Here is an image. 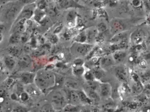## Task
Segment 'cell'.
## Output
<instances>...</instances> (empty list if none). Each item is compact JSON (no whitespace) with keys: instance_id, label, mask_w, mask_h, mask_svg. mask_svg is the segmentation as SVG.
Segmentation results:
<instances>
[{"instance_id":"obj_6","label":"cell","mask_w":150,"mask_h":112,"mask_svg":"<svg viewBox=\"0 0 150 112\" xmlns=\"http://www.w3.org/2000/svg\"><path fill=\"white\" fill-rule=\"evenodd\" d=\"M125 27L126 25H125L122 21L119 19H113L110 22V30L113 36L127 31L125 29Z\"/></svg>"},{"instance_id":"obj_41","label":"cell","mask_w":150,"mask_h":112,"mask_svg":"<svg viewBox=\"0 0 150 112\" xmlns=\"http://www.w3.org/2000/svg\"><path fill=\"white\" fill-rule=\"evenodd\" d=\"M8 1V0H1V3H2V2H6V1Z\"/></svg>"},{"instance_id":"obj_1","label":"cell","mask_w":150,"mask_h":112,"mask_svg":"<svg viewBox=\"0 0 150 112\" xmlns=\"http://www.w3.org/2000/svg\"><path fill=\"white\" fill-rule=\"evenodd\" d=\"M35 82L42 90L52 87L55 85V75L48 71H40L35 74Z\"/></svg>"},{"instance_id":"obj_11","label":"cell","mask_w":150,"mask_h":112,"mask_svg":"<svg viewBox=\"0 0 150 112\" xmlns=\"http://www.w3.org/2000/svg\"><path fill=\"white\" fill-rule=\"evenodd\" d=\"M34 7L35 6L34 4L27 5L26 7H24L16 20L21 19H25L27 20H29L34 14Z\"/></svg>"},{"instance_id":"obj_5","label":"cell","mask_w":150,"mask_h":112,"mask_svg":"<svg viewBox=\"0 0 150 112\" xmlns=\"http://www.w3.org/2000/svg\"><path fill=\"white\" fill-rule=\"evenodd\" d=\"M22 9L19 4H11L6 9L5 16L6 20H12L17 19Z\"/></svg>"},{"instance_id":"obj_36","label":"cell","mask_w":150,"mask_h":112,"mask_svg":"<svg viewBox=\"0 0 150 112\" xmlns=\"http://www.w3.org/2000/svg\"><path fill=\"white\" fill-rule=\"evenodd\" d=\"M27 110L26 108H24L22 107H17V108H16L14 110L13 112H27Z\"/></svg>"},{"instance_id":"obj_44","label":"cell","mask_w":150,"mask_h":112,"mask_svg":"<svg viewBox=\"0 0 150 112\" xmlns=\"http://www.w3.org/2000/svg\"><path fill=\"white\" fill-rule=\"evenodd\" d=\"M60 112V111H58V112Z\"/></svg>"},{"instance_id":"obj_21","label":"cell","mask_w":150,"mask_h":112,"mask_svg":"<svg viewBox=\"0 0 150 112\" xmlns=\"http://www.w3.org/2000/svg\"><path fill=\"white\" fill-rule=\"evenodd\" d=\"M65 84L68 88H72L74 90L79 89L80 86L79 82L73 79H67L65 80Z\"/></svg>"},{"instance_id":"obj_22","label":"cell","mask_w":150,"mask_h":112,"mask_svg":"<svg viewBox=\"0 0 150 112\" xmlns=\"http://www.w3.org/2000/svg\"><path fill=\"white\" fill-rule=\"evenodd\" d=\"M21 41V35L13 33L9 39V42L10 44L15 45L19 43Z\"/></svg>"},{"instance_id":"obj_32","label":"cell","mask_w":150,"mask_h":112,"mask_svg":"<svg viewBox=\"0 0 150 112\" xmlns=\"http://www.w3.org/2000/svg\"><path fill=\"white\" fill-rule=\"evenodd\" d=\"M37 0H18L19 3L21 4L29 5L34 4V2H35Z\"/></svg>"},{"instance_id":"obj_23","label":"cell","mask_w":150,"mask_h":112,"mask_svg":"<svg viewBox=\"0 0 150 112\" xmlns=\"http://www.w3.org/2000/svg\"><path fill=\"white\" fill-rule=\"evenodd\" d=\"M88 95L91 100L94 101H99L100 99V96L98 92L94 91H86Z\"/></svg>"},{"instance_id":"obj_37","label":"cell","mask_w":150,"mask_h":112,"mask_svg":"<svg viewBox=\"0 0 150 112\" xmlns=\"http://www.w3.org/2000/svg\"><path fill=\"white\" fill-rule=\"evenodd\" d=\"M140 111L141 112H150V106L147 105L142 107V109Z\"/></svg>"},{"instance_id":"obj_4","label":"cell","mask_w":150,"mask_h":112,"mask_svg":"<svg viewBox=\"0 0 150 112\" xmlns=\"http://www.w3.org/2000/svg\"><path fill=\"white\" fill-rule=\"evenodd\" d=\"M50 101L52 106L56 109H61L65 106V98L59 91H56L52 94Z\"/></svg>"},{"instance_id":"obj_28","label":"cell","mask_w":150,"mask_h":112,"mask_svg":"<svg viewBox=\"0 0 150 112\" xmlns=\"http://www.w3.org/2000/svg\"><path fill=\"white\" fill-rule=\"evenodd\" d=\"M78 92L81 101H83V102H89V101L91 100V99L87 97L86 94L84 92L80 91Z\"/></svg>"},{"instance_id":"obj_20","label":"cell","mask_w":150,"mask_h":112,"mask_svg":"<svg viewBox=\"0 0 150 112\" xmlns=\"http://www.w3.org/2000/svg\"><path fill=\"white\" fill-rule=\"evenodd\" d=\"M13 58L10 56H6L4 58V63L6 67L10 70H13L16 64L15 60Z\"/></svg>"},{"instance_id":"obj_39","label":"cell","mask_w":150,"mask_h":112,"mask_svg":"<svg viewBox=\"0 0 150 112\" xmlns=\"http://www.w3.org/2000/svg\"><path fill=\"white\" fill-rule=\"evenodd\" d=\"M6 27L5 25L3 24H1V26H0V32H1V34H3V32H4L6 30Z\"/></svg>"},{"instance_id":"obj_17","label":"cell","mask_w":150,"mask_h":112,"mask_svg":"<svg viewBox=\"0 0 150 112\" xmlns=\"http://www.w3.org/2000/svg\"><path fill=\"white\" fill-rule=\"evenodd\" d=\"M76 12L74 11H71L67 13L66 17V20L68 26L71 27H72L75 25V20H76Z\"/></svg>"},{"instance_id":"obj_27","label":"cell","mask_w":150,"mask_h":112,"mask_svg":"<svg viewBox=\"0 0 150 112\" xmlns=\"http://www.w3.org/2000/svg\"><path fill=\"white\" fill-rule=\"evenodd\" d=\"M64 81H65L64 78L61 75H58L56 76L55 75V85L57 87L61 86L62 85L63 83H64Z\"/></svg>"},{"instance_id":"obj_35","label":"cell","mask_w":150,"mask_h":112,"mask_svg":"<svg viewBox=\"0 0 150 112\" xmlns=\"http://www.w3.org/2000/svg\"><path fill=\"white\" fill-rule=\"evenodd\" d=\"M45 51L43 50L42 49L38 50L34 52V55L35 56H42L43 54H44Z\"/></svg>"},{"instance_id":"obj_29","label":"cell","mask_w":150,"mask_h":112,"mask_svg":"<svg viewBox=\"0 0 150 112\" xmlns=\"http://www.w3.org/2000/svg\"><path fill=\"white\" fill-rule=\"evenodd\" d=\"M107 29L106 25L104 23H100L98 24L97 30L99 33H103Z\"/></svg>"},{"instance_id":"obj_40","label":"cell","mask_w":150,"mask_h":112,"mask_svg":"<svg viewBox=\"0 0 150 112\" xmlns=\"http://www.w3.org/2000/svg\"><path fill=\"white\" fill-rule=\"evenodd\" d=\"M57 40L58 39L57 38V37L56 36L54 35L51 39V42L52 43H56Z\"/></svg>"},{"instance_id":"obj_25","label":"cell","mask_w":150,"mask_h":112,"mask_svg":"<svg viewBox=\"0 0 150 112\" xmlns=\"http://www.w3.org/2000/svg\"><path fill=\"white\" fill-rule=\"evenodd\" d=\"M84 68L81 66H76L74 69V73L76 76H81L84 73Z\"/></svg>"},{"instance_id":"obj_12","label":"cell","mask_w":150,"mask_h":112,"mask_svg":"<svg viewBox=\"0 0 150 112\" xmlns=\"http://www.w3.org/2000/svg\"><path fill=\"white\" fill-rule=\"evenodd\" d=\"M128 39H129V36H128L127 31H125L113 36V37L110 39V42L113 44L125 45Z\"/></svg>"},{"instance_id":"obj_42","label":"cell","mask_w":150,"mask_h":112,"mask_svg":"<svg viewBox=\"0 0 150 112\" xmlns=\"http://www.w3.org/2000/svg\"><path fill=\"white\" fill-rule=\"evenodd\" d=\"M148 49H149V50L150 51V44L148 45Z\"/></svg>"},{"instance_id":"obj_24","label":"cell","mask_w":150,"mask_h":112,"mask_svg":"<svg viewBox=\"0 0 150 112\" xmlns=\"http://www.w3.org/2000/svg\"><path fill=\"white\" fill-rule=\"evenodd\" d=\"M94 77L97 80H100L102 78L103 75H104V70L100 68V69L96 68L93 70L92 72Z\"/></svg>"},{"instance_id":"obj_34","label":"cell","mask_w":150,"mask_h":112,"mask_svg":"<svg viewBox=\"0 0 150 112\" xmlns=\"http://www.w3.org/2000/svg\"><path fill=\"white\" fill-rule=\"evenodd\" d=\"M21 99L23 101H26L28 100L29 95L27 93L22 92L21 94Z\"/></svg>"},{"instance_id":"obj_19","label":"cell","mask_w":150,"mask_h":112,"mask_svg":"<svg viewBox=\"0 0 150 112\" xmlns=\"http://www.w3.org/2000/svg\"><path fill=\"white\" fill-rule=\"evenodd\" d=\"M8 52L11 56L18 57L21 55L23 49L19 46H13L8 49Z\"/></svg>"},{"instance_id":"obj_18","label":"cell","mask_w":150,"mask_h":112,"mask_svg":"<svg viewBox=\"0 0 150 112\" xmlns=\"http://www.w3.org/2000/svg\"><path fill=\"white\" fill-rule=\"evenodd\" d=\"M69 99L71 104L74 105L78 104L81 101L78 92L74 90L70 91L69 94Z\"/></svg>"},{"instance_id":"obj_14","label":"cell","mask_w":150,"mask_h":112,"mask_svg":"<svg viewBox=\"0 0 150 112\" xmlns=\"http://www.w3.org/2000/svg\"><path fill=\"white\" fill-rule=\"evenodd\" d=\"M26 21L27 20L25 19L16 20V25L13 28V33L21 35L23 34L26 29Z\"/></svg>"},{"instance_id":"obj_2","label":"cell","mask_w":150,"mask_h":112,"mask_svg":"<svg viewBox=\"0 0 150 112\" xmlns=\"http://www.w3.org/2000/svg\"><path fill=\"white\" fill-rule=\"evenodd\" d=\"M112 69L113 73L117 80L123 83L128 82L129 73L126 66L124 64L116 65Z\"/></svg>"},{"instance_id":"obj_3","label":"cell","mask_w":150,"mask_h":112,"mask_svg":"<svg viewBox=\"0 0 150 112\" xmlns=\"http://www.w3.org/2000/svg\"><path fill=\"white\" fill-rule=\"evenodd\" d=\"M93 47L94 45L90 44L76 42L73 45L72 49L78 56H85L92 50Z\"/></svg>"},{"instance_id":"obj_31","label":"cell","mask_w":150,"mask_h":112,"mask_svg":"<svg viewBox=\"0 0 150 112\" xmlns=\"http://www.w3.org/2000/svg\"><path fill=\"white\" fill-rule=\"evenodd\" d=\"M85 78L87 81H92L94 80V77L93 75V73L91 72H88L86 73L85 75Z\"/></svg>"},{"instance_id":"obj_15","label":"cell","mask_w":150,"mask_h":112,"mask_svg":"<svg viewBox=\"0 0 150 112\" xmlns=\"http://www.w3.org/2000/svg\"><path fill=\"white\" fill-rule=\"evenodd\" d=\"M35 74L29 72H24L21 75V82L24 85H30L35 82Z\"/></svg>"},{"instance_id":"obj_9","label":"cell","mask_w":150,"mask_h":112,"mask_svg":"<svg viewBox=\"0 0 150 112\" xmlns=\"http://www.w3.org/2000/svg\"><path fill=\"white\" fill-rule=\"evenodd\" d=\"M112 55L116 65L124 64L129 56L128 51L124 49L116 50L112 53Z\"/></svg>"},{"instance_id":"obj_33","label":"cell","mask_w":150,"mask_h":112,"mask_svg":"<svg viewBox=\"0 0 150 112\" xmlns=\"http://www.w3.org/2000/svg\"><path fill=\"white\" fill-rule=\"evenodd\" d=\"M32 45L31 43H28L24 45V50L25 52L27 53H30L32 50Z\"/></svg>"},{"instance_id":"obj_10","label":"cell","mask_w":150,"mask_h":112,"mask_svg":"<svg viewBox=\"0 0 150 112\" xmlns=\"http://www.w3.org/2000/svg\"><path fill=\"white\" fill-rule=\"evenodd\" d=\"M97 91L100 98L108 99L111 96L112 87L108 83H99Z\"/></svg>"},{"instance_id":"obj_30","label":"cell","mask_w":150,"mask_h":112,"mask_svg":"<svg viewBox=\"0 0 150 112\" xmlns=\"http://www.w3.org/2000/svg\"><path fill=\"white\" fill-rule=\"evenodd\" d=\"M130 1L133 6L138 8L142 5L143 0H130Z\"/></svg>"},{"instance_id":"obj_7","label":"cell","mask_w":150,"mask_h":112,"mask_svg":"<svg viewBox=\"0 0 150 112\" xmlns=\"http://www.w3.org/2000/svg\"><path fill=\"white\" fill-rule=\"evenodd\" d=\"M145 36L141 29H137L129 35V42L134 46H139L144 41Z\"/></svg>"},{"instance_id":"obj_13","label":"cell","mask_w":150,"mask_h":112,"mask_svg":"<svg viewBox=\"0 0 150 112\" xmlns=\"http://www.w3.org/2000/svg\"><path fill=\"white\" fill-rule=\"evenodd\" d=\"M57 6L60 9H68L72 8H82L74 0H59L57 2Z\"/></svg>"},{"instance_id":"obj_8","label":"cell","mask_w":150,"mask_h":112,"mask_svg":"<svg viewBox=\"0 0 150 112\" xmlns=\"http://www.w3.org/2000/svg\"><path fill=\"white\" fill-rule=\"evenodd\" d=\"M99 64L100 68L104 70H112L115 66L116 65L112 53L105 55L101 58L99 61Z\"/></svg>"},{"instance_id":"obj_43","label":"cell","mask_w":150,"mask_h":112,"mask_svg":"<svg viewBox=\"0 0 150 112\" xmlns=\"http://www.w3.org/2000/svg\"><path fill=\"white\" fill-rule=\"evenodd\" d=\"M141 112L140 111H134V112Z\"/></svg>"},{"instance_id":"obj_26","label":"cell","mask_w":150,"mask_h":112,"mask_svg":"<svg viewBox=\"0 0 150 112\" xmlns=\"http://www.w3.org/2000/svg\"><path fill=\"white\" fill-rule=\"evenodd\" d=\"M64 111L66 112H76L78 111V108L72 104L66 105L64 107Z\"/></svg>"},{"instance_id":"obj_16","label":"cell","mask_w":150,"mask_h":112,"mask_svg":"<svg viewBox=\"0 0 150 112\" xmlns=\"http://www.w3.org/2000/svg\"><path fill=\"white\" fill-rule=\"evenodd\" d=\"M31 63V59L28 55H23L20 57L18 60V64L22 68H28Z\"/></svg>"},{"instance_id":"obj_38","label":"cell","mask_w":150,"mask_h":112,"mask_svg":"<svg viewBox=\"0 0 150 112\" xmlns=\"http://www.w3.org/2000/svg\"><path fill=\"white\" fill-rule=\"evenodd\" d=\"M83 62L82 59L78 58V59H76L74 61V64L76 65V66H81V65L83 63Z\"/></svg>"}]
</instances>
